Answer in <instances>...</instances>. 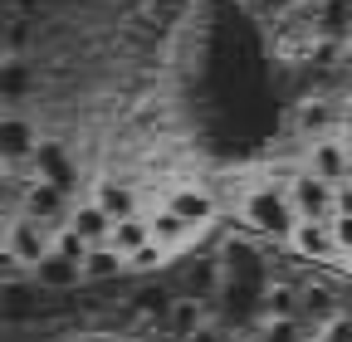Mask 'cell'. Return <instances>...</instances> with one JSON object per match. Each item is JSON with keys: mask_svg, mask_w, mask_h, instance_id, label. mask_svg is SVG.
I'll return each mask as SVG.
<instances>
[{"mask_svg": "<svg viewBox=\"0 0 352 342\" xmlns=\"http://www.w3.org/2000/svg\"><path fill=\"white\" fill-rule=\"evenodd\" d=\"M215 304L210 298H196V293H176L171 308L162 313V342H191L206 323H210Z\"/></svg>", "mask_w": 352, "mask_h": 342, "instance_id": "6da1fadb", "label": "cell"}, {"mask_svg": "<svg viewBox=\"0 0 352 342\" xmlns=\"http://www.w3.org/2000/svg\"><path fill=\"white\" fill-rule=\"evenodd\" d=\"M39 288H54V293H69V288H83L88 279H83V264H74V260H64V254H50L34 274H30Z\"/></svg>", "mask_w": 352, "mask_h": 342, "instance_id": "7a4b0ae2", "label": "cell"}, {"mask_svg": "<svg viewBox=\"0 0 352 342\" xmlns=\"http://www.w3.org/2000/svg\"><path fill=\"white\" fill-rule=\"evenodd\" d=\"M30 89H34V73L25 54H6V64H0V108H15Z\"/></svg>", "mask_w": 352, "mask_h": 342, "instance_id": "3957f363", "label": "cell"}, {"mask_svg": "<svg viewBox=\"0 0 352 342\" xmlns=\"http://www.w3.org/2000/svg\"><path fill=\"white\" fill-rule=\"evenodd\" d=\"M83 279H88V284H113V279H127V254H122V249H113V244L88 249V260H83Z\"/></svg>", "mask_w": 352, "mask_h": 342, "instance_id": "277c9868", "label": "cell"}, {"mask_svg": "<svg viewBox=\"0 0 352 342\" xmlns=\"http://www.w3.org/2000/svg\"><path fill=\"white\" fill-rule=\"evenodd\" d=\"M108 244L122 249V254H138L142 244H152V225L147 220H113V240Z\"/></svg>", "mask_w": 352, "mask_h": 342, "instance_id": "5b68a950", "label": "cell"}]
</instances>
